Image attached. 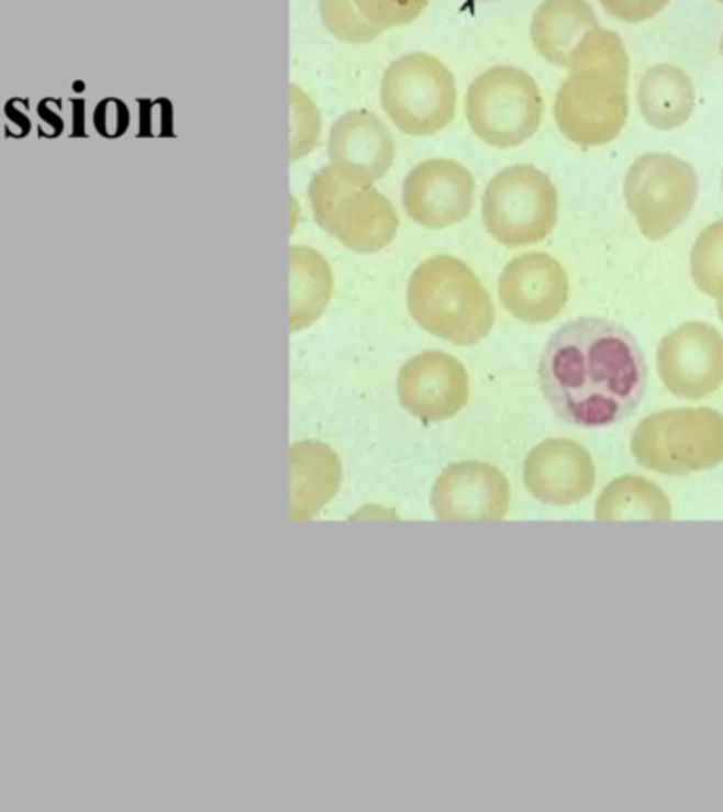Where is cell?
Instances as JSON below:
<instances>
[{"label":"cell","mask_w":723,"mask_h":812,"mask_svg":"<svg viewBox=\"0 0 723 812\" xmlns=\"http://www.w3.org/2000/svg\"><path fill=\"white\" fill-rule=\"evenodd\" d=\"M38 116H41V134L47 130L45 138H56L62 134L64 121H62L56 100H43L38 107Z\"/></svg>","instance_id":"cell-29"},{"label":"cell","mask_w":723,"mask_h":812,"mask_svg":"<svg viewBox=\"0 0 723 812\" xmlns=\"http://www.w3.org/2000/svg\"><path fill=\"white\" fill-rule=\"evenodd\" d=\"M331 168L354 187H372L396 159V144L386 123L368 111L341 114L329 134Z\"/></svg>","instance_id":"cell-15"},{"label":"cell","mask_w":723,"mask_h":812,"mask_svg":"<svg viewBox=\"0 0 723 812\" xmlns=\"http://www.w3.org/2000/svg\"><path fill=\"white\" fill-rule=\"evenodd\" d=\"M93 125L100 136L109 141L119 138L130 125V111L119 98H107L93 111Z\"/></svg>","instance_id":"cell-27"},{"label":"cell","mask_w":723,"mask_h":812,"mask_svg":"<svg viewBox=\"0 0 723 812\" xmlns=\"http://www.w3.org/2000/svg\"><path fill=\"white\" fill-rule=\"evenodd\" d=\"M720 54H722V57H723V34H722V41H720Z\"/></svg>","instance_id":"cell-31"},{"label":"cell","mask_w":723,"mask_h":812,"mask_svg":"<svg viewBox=\"0 0 723 812\" xmlns=\"http://www.w3.org/2000/svg\"><path fill=\"white\" fill-rule=\"evenodd\" d=\"M432 510L438 521H501L510 508V485L500 468L485 461H457L432 487Z\"/></svg>","instance_id":"cell-13"},{"label":"cell","mask_w":723,"mask_h":812,"mask_svg":"<svg viewBox=\"0 0 723 812\" xmlns=\"http://www.w3.org/2000/svg\"><path fill=\"white\" fill-rule=\"evenodd\" d=\"M599 2L615 20L641 24L656 18L670 0H599Z\"/></svg>","instance_id":"cell-26"},{"label":"cell","mask_w":723,"mask_h":812,"mask_svg":"<svg viewBox=\"0 0 723 812\" xmlns=\"http://www.w3.org/2000/svg\"><path fill=\"white\" fill-rule=\"evenodd\" d=\"M290 519H315L338 491L343 466L333 448L320 441H301L290 447Z\"/></svg>","instance_id":"cell-17"},{"label":"cell","mask_w":723,"mask_h":812,"mask_svg":"<svg viewBox=\"0 0 723 812\" xmlns=\"http://www.w3.org/2000/svg\"><path fill=\"white\" fill-rule=\"evenodd\" d=\"M472 174L453 159H427L411 169L402 185L407 216L425 229H446L470 216L474 208Z\"/></svg>","instance_id":"cell-12"},{"label":"cell","mask_w":723,"mask_h":812,"mask_svg":"<svg viewBox=\"0 0 723 812\" xmlns=\"http://www.w3.org/2000/svg\"><path fill=\"white\" fill-rule=\"evenodd\" d=\"M690 271L702 294L718 303L723 301V219L702 229L696 237L690 253Z\"/></svg>","instance_id":"cell-22"},{"label":"cell","mask_w":723,"mask_h":812,"mask_svg":"<svg viewBox=\"0 0 723 812\" xmlns=\"http://www.w3.org/2000/svg\"><path fill=\"white\" fill-rule=\"evenodd\" d=\"M333 288V269L322 254L309 246L290 248V333H301L322 318Z\"/></svg>","instance_id":"cell-20"},{"label":"cell","mask_w":723,"mask_h":812,"mask_svg":"<svg viewBox=\"0 0 723 812\" xmlns=\"http://www.w3.org/2000/svg\"><path fill=\"white\" fill-rule=\"evenodd\" d=\"M354 2L362 15L381 32L418 22L421 13L430 4V0H354Z\"/></svg>","instance_id":"cell-25"},{"label":"cell","mask_w":723,"mask_h":812,"mask_svg":"<svg viewBox=\"0 0 723 812\" xmlns=\"http://www.w3.org/2000/svg\"><path fill=\"white\" fill-rule=\"evenodd\" d=\"M290 112H292L290 162H299L309 155L320 141L322 121L313 100L299 85H290Z\"/></svg>","instance_id":"cell-24"},{"label":"cell","mask_w":723,"mask_h":812,"mask_svg":"<svg viewBox=\"0 0 723 812\" xmlns=\"http://www.w3.org/2000/svg\"><path fill=\"white\" fill-rule=\"evenodd\" d=\"M500 301L519 322L548 324L569 301L567 271L550 254H521L501 271Z\"/></svg>","instance_id":"cell-14"},{"label":"cell","mask_w":723,"mask_h":812,"mask_svg":"<svg viewBox=\"0 0 723 812\" xmlns=\"http://www.w3.org/2000/svg\"><path fill=\"white\" fill-rule=\"evenodd\" d=\"M672 508L667 493L647 478L626 475L612 480L599 496L594 519L603 523L658 521L667 523Z\"/></svg>","instance_id":"cell-21"},{"label":"cell","mask_w":723,"mask_h":812,"mask_svg":"<svg viewBox=\"0 0 723 812\" xmlns=\"http://www.w3.org/2000/svg\"><path fill=\"white\" fill-rule=\"evenodd\" d=\"M307 197L318 226L352 253H379L396 240V208L375 187H354L324 166L313 174Z\"/></svg>","instance_id":"cell-5"},{"label":"cell","mask_w":723,"mask_h":812,"mask_svg":"<svg viewBox=\"0 0 723 812\" xmlns=\"http://www.w3.org/2000/svg\"><path fill=\"white\" fill-rule=\"evenodd\" d=\"M641 468L686 477L723 464V415L709 407L668 409L641 420L631 436Z\"/></svg>","instance_id":"cell-4"},{"label":"cell","mask_w":723,"mask_h":812,"mask_svg":"<svg viewBox=\"0 0 723 812\" xmlns=\"http://www.w3.org/2000/svg\"><path fill=\"white\" fill-rule=\"evenodd\" d=\"M718 2H722V4H723V0H718Z\"/></svg>","instance_id":"cell-33"},{"label":"cell","mask_w":723,"mask_h":812,"mask_svg":"<svg viewBox=\"0 0 723 812\" xmlns=\"http://www.w3.org/2000/svg\"><path fill=\"white\" fill-rule=\"evenodd\" d=\"M320 18L324 29L343 43L364 45L383 34L362 15L354 0H320Z\"/></svg>","instance_id":"cell-23"},{"label":"cell","mask_w":723,"mask_h":812,"mask_svg":"<svg viewBox=\"0 0 723 812\" xmlns=\"http://www.w3.org/2000/svg\"><path fill=\"white\" fill-rule=\"evenodd\" d=\"M597 26L588 0H544L531 18V43L550 64L569 68L576 47Z\"/></svg>","instance_id":"cell-18"},{"label":"cell","mask_w":723,"mask_h":812,"mask_svg":"<svg viewBox=\"0 0 723 812\" xmlns=\"http://www.w3.org/2000/svg\"><path fill=\"white\" fill-rule=\"evenodd\" d=\"M698 189L692 164L668 153H647L626 171L624 201L643 237L660 242L692 214Z\"/></svg>","instance_id":"cell-9"},{"label":"cell","mask_w":723,"mask_h":812,"mask_svg":"<svg viewBox=\"0 0 723 812\" xmlns=\"http://www.w3.org/2000/svg\"><path fill=\"white\" fill-rule=\"evenodd\" d=\"M555 100L558 132L580 146H603L629 119L631 62L618 32L597 26L576 47Z\"/></svg>","instance_id":"cell-2"},{"label":"cell","mask_w":723,"mask_h":812,"mask_svg":"<svg viewBox=\"0 0 723 812\" xmlns=\"http://www.w3.org/2000/svg\"><path fill=\"white\" fill-rule=\"evenodd\" d=\"M637 104L652 127L660 132L677 130L694 114V81L675 64H656L641 79Z\"/></svg>","instance_id":"cell-19"},{"label":"cell","mask_w":723,"mask_h":812,"mask_svg":"<svg viewBox=\"0 0 723 812\" xmlns=\"http://www.w3.org/2000/svg\"><path fill=\"white\" fill-rule=\"evenodd\" d=\"M558 221V191L542 169L516 164L498 171L482 196V223L505 248L544 242Z\"/></svg>","instance_id":"cell-6"},{"label":"cell","mask_w":723,"mask_h":812,"mask_svg":"<svg viewBox=\"0 0 723 812\" xmlns=\"http://www.w3.org/2000/svg\"><path fill=\"white\" fill-rule=\"evenodd\" d=\"M407 308L423 331L470 347L496 324L493 301L464 260L438 254L415 267L407 286Z\"/></svg>","instance_id":"cell-3"},{"label":"cell","mask_w":723,"mask_h":812,"mask_svg":"<svg viewBox=\"0 0 723 812\" xmlns=\"http://www.w3.org/2000/svg\"><path fill=\"white\" fill-rule=\"evenodd\" d=\"M722 191H723V171H722Z\"/></svg>","instance_id":"cell-32"},{"label":"cell","mask_w":723,"mask_h":812,"mask_svg":"<svg viewBox=\"0 0 723 812\" xmlns=\"http://www.w3.org/2000/svg\"><path fill=\"white\" fill-rule=\"evenodd\" d=\"M542 116L540 87L523 68H489L468 87L466 119L474 134L489 146H521L535 136Z\"/></svg>","instance_id":"cell-8"},{"label":"cell","mask_w":723,"mask_h":812,"mask_svg":"<svg viewBox=\"0 0 723 812\" xmlns=\"http://www.w3.org/2000/svg\"><path fill=\"white\" fill-rule=\"evenodd\" d=\"M523 480L542 504L571 505L590 496L597 482L592 455L569 438H548L529 451Z\"/></svg>","instance_id":"cell-16"},{"label":"cell","mask_w":723,"mask_h":812,"mask_svg":"<svg viewBox=\"0 0 723 812\" xmlns=\"http://www.w3.org/2000/svg\"><path fill=\"white\" fill-rule=\"evenodd\" d=\"M537 377L558 420L603 430L637 411L647 390V363L633 333L612 320L586 315L548 338Z\"/></svg>","instance_id":"cell-1"},{"label":"cell","mask_w":723,"mask_h":812,"mask_svg":"<svg viewBox=\"0 0 723 812\" xmlns=\"http://www.w3.org/2000/svg\"><path fill=\"white\" fill-rule=\"evenodd\" d=\"M381 107L402 134L436 136L455 119V77L438 57L423 52L400 56L383 75Z\"/></svg>","instance_id":"cell-7"},{"label":"cell","mask_w":723,"mask_h":812,"mask_svg":"<svg viewBox=\"0 0 723 812\" xmlns=\"http://www.w3.org/2000/svg\"><path fill=\"white\" fill-rule=\"evenodd\" d=\"M658 375L668 392L702 400L723 386V336L707 322H686L663 336Z\"/></svg>","instance_id":"cell-10"},{"label":"cell","mask_w":723,"mask_h":812,"mask_svg":"<svg viewBox=\"0 0 723 812\" xmlns=\"http://www.w3.org/2000/svg\"><path fill=\"white\" fill-rule=\"evenodd\" d=\"M400 407L423 423L455 418L470 398V377L455 356L430 349L409 358L396 381Z\"/></svg>","instance_id":"cell-11"},{"label":"cell","mask_w":723,"mask_h":812,"mask_svg":"<svg viewBox=\"0 0 723 812\" xmlns=\"http://www.w3.org/2000/svg\"><path fill=\"white\" fill-rule=\"evenodd\" d=\"M718 313H720V318H722L723 322V301H720V303H718Z\"/></svg>","instance_id":"cell-30"},{"label":"cell","mask_w":723,"mask_h":812,"mask_svg":"<svg viewBox=\"0 0 723 812\" xmlns=\"http://www.w3.org/2000/svg\"><path fill=\"white\" fill-rule=\"evenodd\" d=\"M4 114H7V136L9 138H24L29 136L30 123L29 119V104L20 98H13L7 102L4 107Z\"/></svg>","instance_id":"cell-28"}]
</instances>
